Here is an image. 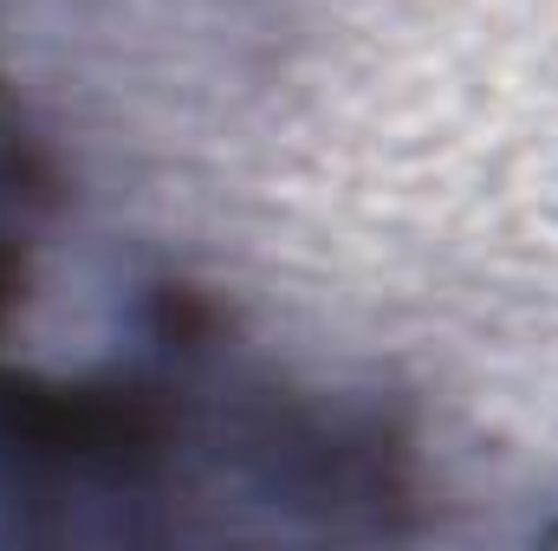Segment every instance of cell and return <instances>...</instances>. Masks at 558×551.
<instances>
[{"instance_id":"cell-3","label":"cell","mask_w":558,"mask_h":551,"mask_svg":"<svg viewBox=\"0 0 558 551\" xmlns=\"http://www.w3.org/2000/svg\"><path fill=\"white\" fill-rule=\"evenodd\" d=\"M553 539H558V526H553Z\"/></svg>"},{"instance_id":"cell-2","label":"cell","mask_w":558,"mask_h":551,"mask_svg":"<svg viewBox=\"0 0 558 551\" xmlns=\"http://www.w3.org/2000/svg\"><path fill=\"white\" fill-rule=\"evenodd\" d=\"M13 137H26V131H20V118L7 105V72H0V143H13Z\"/></svg>"},{"instance_id":"cell-1","label":"cell","mask_w":558,"mask_h":551,"mask_svg":"<svg viewBox=\"0 0 558 551\" xmlns=\"http://www.w3.org/2000/svg\"><path fill=\"white\" fill-rule=\"evenodd\" d=\"M46 188H52V175H46L39 143H0V331L13 318V298L26 292V228H33Z\"/></svg>"}]
</instances>
